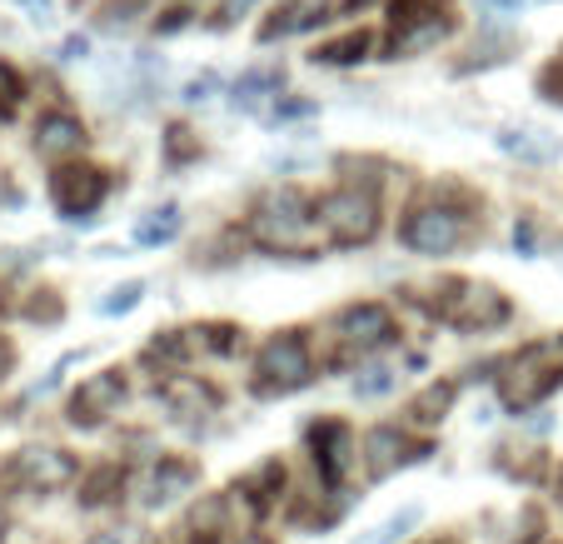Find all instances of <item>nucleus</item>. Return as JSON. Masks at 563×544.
Here are the masks:
<instances>
[{
	"mask_svg": "<svg viewBox=\"0 0 563 544\" xmlns=\"http://www.w3.org/2000/svg\"><path fill=\"white\" fill-rule=\"evenodd\" d=\"M514 246H519V250H533V225H523V230H514Z\"/></svg>",
	"mask_w": 563,
	"mask_h": 544,
	"instance_id": "34",
	"label": "nucleus"
},
{
	"mask_svg": "<svg viewBox=\"0 0 563 544\" xmlns=\"http://www.w3.org/2000/svg\"><path fill=\"white\" fill-rule=\"evenodd\" d=\"M11 475H15V485H25V490L51 494V490H65V485L75 480V459L55 445H25L21 455L11 459Z\"/></svg>",
	"mask_w": 563,
	"mask_h": 544,
	"instance_id": "10",
	"label": "nucleus"
},
{
	"mask_svg": "<svg viewBox=\"0 0 563 544\" xmlns=\"http://www.w3.org/2000/svg\"><path fill=\"white\" fill-rule=\"evenodd\" d=\"M354 6H364V0H350V11H354Z\"/></svg>",
	"mask_w": 563,
	"mask_h": 544,
	"instance_id": "38",
	"label": "nucleus"
},
{
	"mask_svg": "<svg viewBox=\"0 0 563 544\" xmlns=\"http://www.w3.org/2000/svg\"><path fill=\"white\" fill-rule=\"evenodd\" d=\"M106 191H110V181H106V171H96V165H60V171L51 175L55 210H60L65 220H80V225L100 210Z\"/></svg>",
	"mask_w": 563,
	"mask_h": 544,
	"instance_id": "8",
	"label": "nucleus"
},
{
	"mask_svg": "<svg viewBox=\"0 0 563 544\" xmlns=\"http://www.w3.org/2000/svg\"><path fill=\"white\" fill-rule=\"evenodd\" d=\"M80 145H86V126L65 110L35 126V155H45V161H70V155H80Z\"/></svg>",
	"mask_w": 563,
	"mask_h": 544,
	"instance_id": "13",
	"label": "nucleus"
},
{
	"mask_svg": "<svg viewBox=\"0 0 563 544\" xmlns=\"http://www.w3.org/2000/svg\"><path fill=\"white\" fill-rule=\"evenodd\" d=\"M399 240H405L415 255H449V250L464 240V215L449 210V205H419V210H409V220L399 225Z\"/></svg>",
	"mask_w": 563,
	"mask_h": 544,
	"instance_id": "7",
	"label": "nucleus"
},
{
	"mask_svg": "<svg viewBox=\"0 0 563 544\" xmlns=\"http://www.w3.org/2000/svg\"><path fill=\"white\" fill-rule=\"evenodd\" d=\"M563 384V340L523 345L514 360H504L499 374V400L509 410H533Z\"/></svg>",
	"mask_w": 563,
	"mask_h": 544,
	"instance_id": "2",
	"label": "nucleus"
},
{
	"mask_svg": "<svg viewBox=\"0 0 563 544\" xmlns=\"http://www.w3.org/2000/svg\"><path fill=\"white\" fill-rule=\"evenodd\" d=\"M394 384H399V374H394L389 365H369V370H360V380H354V395H360V400H379V395H389Z\"/></svg>",
	"mask_w": 563,
	"mask_h": 544,
	"instance_id": "23",
	"label": "nucleus"
},
{
	"mask_svg": "<svg viewBox=\"0 0 563 544\" xmlns=\"http://www.w3.org/2000/svg\"><path fill=\"white\" fill-rule=\"evenodd\" d=\"M195 480H200V470H195L190 459H159L145 480V504L150 510H165V504H175L180 494H190Z\"/></svg>",
	"mask_w": 563,
	"mask_h": 544,
	"instance_id": "14",
	"label": "nucleus"
},
{
	"mask_svg": "<svg viewBox=\"0 0 563 544\" xmlns=\"http://www.w3.org/2000/svg\"><path fill=\"white\" fill-rule=\"evenodd\" d=\"M120 405H125V370H100L90 380H80V390L70 395V425L100 429Z\"/></svg>",
	"mask_w": 563,
	"mask_h": 544,
	"instance_id": "9",
	"label": "nucleus"
},
{
	"mask_svg": "<svg viewBox=\"0 0 563 544\" xmlns=\"http://www.w3.org/2000/svg\"><path fill=\"white\" fill-rule=\"evenodd\" d=\"M90 544H135V530H106V534H96Z\"/></svg>",
	"mask_w": 563,
	"mask_h": 544,
	"instance_id": "33",
	"label": "nucleus"
},
{
	"mask_svg": "<svg viewBox=\"0 0 563 544\" xmlns=\"http://www.w3.org/2000/svg\"><path fill=\"white\" fill-rule=\"evenodd\" d=\"M140 295H145V280H125V285H115L100 300V315H130L140 305Z\"/></svg>",
	"mask_w": 563,
	"mask_h": 544,
	"instance_id": "24",
	"label": "nucleus"
},
{
	"mask_svg": "<svg viewBox=\"0 0 563 544\" xmlns=\"http://www.w3.org/2000/svg\"><path fill=\"white\" fill-rule=\"evenodd\" d=\"M21 6L31 11L35 25H51V21H55V6H51V0H21Z\"/></svg>",
	"mask_w": 563,
	"mask_h": 544,
	"instance_id": "30",
	"label": "nucleus"
},
{
	"mask_svg": "<svg viewBox=\"0 0 563 544\" xmlns=\"http://www.w3.org/2000/svg\"><path fill=\"white\" fill-rule=\"evenodd\" d=\"M185 25H190V11H170V15H165V21L155 25V31H165V35H170V31H185Z\"/></svg>",
	"mask_w": 563,
	"mask_h": 544,
	"instance_id": "32",
	"label": "nucleus"
},
{
	"mask_svg": "<svg viewBox=\"0 0 563 544\" xmlns=\"http://www.w3.org/2000/svg\"><path fill=\"white\" fill-rule=\"evenodd\" d=\"M314 210H319V225H324L330 246L350 250V246H369V240L379 236V200H374V191L344 185V191L324 195Z\"/></svg>",
	"mask_w": 563,
	"mask_h": 544,
	"instance_id": "4",
	"label": "nucleus"
},
{
	"mask_svg": "<svg viewBox=\"0 0 563 544\" xmlns=\"http://www.w3.org/2000/svg\"><path fill=\"white\" fill-rule=\"evenodd\" d=\"M419 520H424V510H419V504H409V510L389 514V520H384V524H374V530H369V534H364V540H360V544H399V540H405V534H409V530H415V524H419Z\"/></svg>",
	"mask_w": 563,
	"mask_h": 544,
	"instance_id": "20",
	"label": "nucleus"
},
{
	"mask_svg": "<svg viewBox=\"0 0 563 544\" xmlns=\"http://www.w3.org/2000/svg\"><path fill=\"white\" fill-rule=\"evenodd\" d=\"M424 455H429V445H409V435L394 425H379L364 435V470H369V480H384V475H394L399 465L424 459Z\"/></svg>",
	"mask_w": 563,
	"mask_h": 544,
	"instance_id": "12",
	"label": "nucleus"
},
{
	"mask_svg": "<svg viewBox=\"0 0 563 544\" xmlns=\"http://www.w3.org/2000/svg\"><path fill=\"white\" fill-rule=\"evenodd\" d=\"M449 405H454V384H429V390L415 395L409 415H415V425H439L449 415Z\"/></svg>",
	"mask_w": 563,
	"mask_h": 544,
	"instance_id": "19",
	"label": "nucleus"
},
{
	"mask_svg": "<svg viewBox=\"0 0 563 544\" xmlns=\"http://www.w3.org/2000/svg\"><path fill=\"white\" fill-rule=\"evenodd\" d=\"M11 374V345H0V380Z\"/></svg>",
	"mask_w": 563,
	"mask_h": 544,
	"instance_id": "35",
	"label": "nucleus"
},
{
	"mask_svg": "<svg viewBox=\"0 0 563 544\" xmlns=\"http://www.w3.org/2000/svg\"><path fill=\"white\" fill-rule=\"evenodd\" d=\"M240 544H269V540H265V534H250V540H240Z\"/></svg>",
	"mask_w": 563,
	"mask_h": 544,
	"instance_id": "36",
	"label": "nucleus"
},
{
	"mask_svg": "<svg viewBox=\"0 0 563 544\" xmlns=\"http://www.w3.org/2000/svg\"><path fill=\"white\" fill-rule=\"evenodd\" d=\"M330 335H334V365H354L394 340V315L384 305H374V300H364V305H350L334 315Z\"/></svg>",
	"mask_w": 563,
	"mask_h": 544,
	"instance_id": "6",
	"label": "nucleus"
},
{
	"mask_svg": "<svg viewBox=\"0 0 563 544\" xmlns=\"http://www.w3.org/2000/svg\"><path fill=\"white\" fill-rule=\"evenodd\" d=\"M25 320H60V300H55V290H35V300L25 305Z\"/></svg>",
	"mask_w": 563,
	"mask_h": 544,
	"instance_id": "26",
	"label": "nucleus"
},
{
	"mask_svg": "<svg viewBox=\"0 0 563 544\" xmlns=\"http://www.w3.org/2000/svg\"><path fill=\"white\" fill-rule=\"evenodd\" d=\"M90 45H86V35H70V41L60 45V61H80V55H86Z\"/></svg>",
	"mask_w": 563,
	"mask_h": 544,
	"instance_id": "31",
	"label": "nucleus"
},
{
	"mask_svg": "<svg viewBox=\"0 0 563 544\" xmlns=\"http://www.w3.org/2000/svg\"><path fill=\"white\" fill-rule=\"evenodd\" d=\"M115 485H120V470H100L96 480L86 485V504H106V500H110V490H115Z\"/></svg>",
	"mask_w": 563,
	"mask_h": 544,
	"instance_id": "28",
	"label": "nucleus"
},
{
	"mask_svg": "<svg viewBox=\"0 0 563 544\" xmlns=\"http://www.w3.org/2000/svg\"><path fill=\"white\" fill-rule=\"evenodd\" d=\"M15 106H21V75L0 61V116H11Z\"/></svg>",
	"mask_w": 563,
	"mask_h": 544,
	"instance_id": "25",
	"label": "nucleus"
},
{
	"mask_svg": "<svg viewBox=\"0 0 563 544\" xmlns=\"http://www.w3.org/2000/svg\"><path fill=\"white\" fill-rule=\"evenodd\" d=\"M214 90H220V75L205 70V75H195L190 86H185V100H190V106H200V100H210Z\"/></svg>",
	"mask_w": 563,
	"mask_h": 544,
	"instance_id": "29",
	"label": "nucleus"
},
{
	"mask_svg": "<svg viewBox=\"0 0 563 544\" xmlns=\"http://www.w3.org/2000/svg\"><path fill=\"white\" fill-rule=\"evenodd\" d=\"M180 225H185L180 205H159V210H150L145 220L135 225V240L140 246H170V240L180 236Z\"/></svg>",
	"mask_w": 563,
	"mask_h": 544,
	"instance_id": "18",
	"label": "nucleus"
},
{
	"mask_svg": "<svg viewBox=\"0 0 563 544\" xmlns=\"http://www.w3.org/2000/svg\"><path fill=\"white\" fill-rule=\"evenodd\" d=\"M250 240L269 255H314V250L330 246L319 210L299 191H269L250 210Z\"/></svg>",
	"mask_w": 563,
	"mask_h": 544,
	"instance_id": "1",
	"label": "nucleus"
},
{
	"mask_svg": "<svg viewBox=\"0 0 563 544\" xmlns=\"http://www.w3.org/2000/svg\"><path fill=\"white\" fill-rule=\"evenodd\" d=\"M195 150H200V145L190 140V130H185V126H175L170 135H165V155H170V161H190Z\"/></svg>",
	"mask_w": 563,
	"mask_h": 544,
	"instance_id": "27",
	"label": "nucleus"
},
{
	"mask_svg": "<svg viewBox=\"0 0 563 544\" xmlns=\"http://www.w3.org/2000/svg\"><path fill=\"white\" fill-rule=\"evenodd\" d=\"M434 315L444 325H454V330H494V325L509 320V300L494 285H478V280H444Z\"/></svg>",
	"mask_w": 563,
	"mask_h": 544,
	"instance_id": "5",
	"label": "nucleus"
},
{
	"mask_svg": "<svg viewBox=\"0 0 563 544\" xmlns=\"http://www.w3.org/2000/svg\"><path fill=\"white\" fill-rule=\"evenodd\" d=\"M449 35V21L444 15H415V21H394V55H419L429 45H439Z\"/></svg>",
	"mask_w": 563,
	"mask_h": 544,
	"instance_id": "15",
	"label": "nucleus"
},
{
	"mask_svg": "<svg viewBox=\"0 0 563 544\" xmlns=\"http://www.w3.org/2000/svg\"><path fill=\"white\" fill-rule=\"evenodd\" d=\"M499 150L504 155H519V161H529V165L559 161V140L543 135V130H499Z\"/></svg>",
	"mask_w": 563,
	"mask_h": 544,
	"instance_id": "16",
	"label": "nucleus"
},
{
	"mask_svg": "<svg viewBox=\"0 0 563 544\" xmlns=\"http://www.w3.org/2000/svg\"><path fill=\"white\" fill-rule=\"evenodd\" d=\"M314 380V355L299 330H279L260 345L255 355V395H295Z\"/></svg>",
	"mask_w": 563,
	"mask_h": 544,
	"instance_id": "3",
	"label": "nucleus"
},
{
	"mask_svg": "<svg viewBox=\"0 0 563 544\" xmlns=\"http://www.w3.org/2000/svg\"><path fill=\"white\" fill-rule=\"evenodd\" d=\"M0 534H5V514H0Z\"/></svg>",
	"mask_w": 563,
	"mask_h": 544,
	"instance_id": "37",
	"label": "nucleus"
},
{
	"mask_svg": "<svg viewBox=\"0 0 563 544\" xmlns=\"http://www.w3.org/2000/svg\"><path fill=\"white\" fill-rule=\"evenodd\" d=\"M364 51H369V35L354 31V35H344V41L319 45L314 61H324V65H354V61H364Z\"/></svg>",
	"mask_w": 563,
	"mask_h": 544,
	"instance_id": "22",
	"label": "nucleus"
},
{
	"mask_svg": "<svg viewBox=\"0 0 563 544\" xmlns=\"http://www.w3.org/2000/svg\"><path fill=\"white\" fill-rule=\"evenodd\" d=\"M190 534H195V544H220V534H224V500L220 494H210V500L195 510Z\"/></svg>",
	"mask_w": 563,
	"mask_h": 544,
	"instance_id": "21",
	"label": "nucleus"
},
{
	"mask_svg": "<svg viewBox=\"0 0 563 544\" xmlns=\"http://www.w3.org/2000/svg\"><path fill=\"white\" fill-rule=\"evenodd\" d=\"M309 445H314V465H319V475H324V485L340 490L354 465V429L344 425V420H324V425H314Z\"/></svg>",
	"mask_w": 563,
	"mask_h": 544,
	"instance_id": "11",
	"label": "nucleus"
},
{
	"mask_svg": "<svg viewBox=\"0 0 563 544\" xmlns=\"http://www.w3.org/2000/svg\"><path fill=\"white\" fill-rule=\"evenodd\" d=\"M269 96H279V70H245L230 90V106L234 110H260Z\"/></svg>",
	"mask_w": 563,
	"mask_h": 544,
	"instance_id": "17",
	"label": "nucleus"
}]
</instances>
